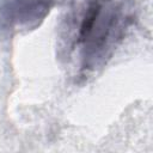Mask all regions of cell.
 <instances>
[{
	"mask_svg": "<svg viewBox=\"0 0 153 153\" xmlns=\"http://www.w3.org/2000/svg\"><path fill=\"white\" fill-rule=\"evenodd\" d=\"M131 17L121 0H88L76 33L81 45L82 66L94 69L105 61L123 38Z\"/></svg>",
	"mask_w": 153,
	"mask_h": 153,
	"instance_id": "6da1fadb",
	"label": "cell"
},
{
	"mask_svg": "<svg viewBox=\"0 0 153 153\" xmlns=\"http://www.w3.org/2000/svg\"><path fill=\"white\" fill-rule=\"evenodd\" d=\"M50 7V0H1L0 20L11 27H32L47 17Z\"/></svg>",
	"mask_w": 153,
	"mask_h": 153,
	"instance_id": "7a4b0ae2",
	"label": "cell"
}]
</instances>
